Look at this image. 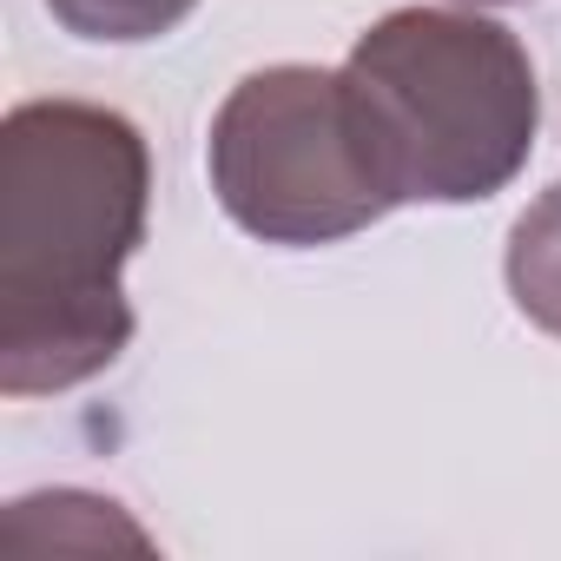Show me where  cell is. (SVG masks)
<instances>
[{
	"mask_svg": "<svg viewBox=\"0 0 561 561\" xmlns=\"http://www.w3.org/2000/svg\"><path fill=\"white\" fill-rule=\"evenodd\" d=\"M198 0H47V14L73 34V41H100V47H139L172 34Z\"/></svg>",
	"mask_w": 561,
	"mask_h": 561,
	"instance_id": "5b68a950",
	"label": "cell"
},
{
	"mask_svg": "<svg viewBox=\"0 0 561 561\" xmlns=\"http://www.w3.org/2000/svg\"><path fill=\"white\" fill-rule=\"evenodd\" d=\"M152 159L126 113L21 100L0 126V390L60 397L133 344L126 264L146 244Z\"/></svg>",
	"mask_w": 561,
	"mask_h": 561,
	"instance_id": "6da1fadb",
	"label": "cell"
},
{
	"mask_svg": "<svg viewBox=\"0 0 561 561\" xmlns=\"http://www.w3.org/2000/svg\"><path fill=\"white\" fill-rule=\"evenodd\" d=\"M502 271H508L515 311H522L535 331L561 337V185H548V192L515 218Z\"/></svg>",
	"mask_w": 561,
	"mask_h": 561,
	"instance_id": "277c9868",
	"label": "cell"
},
{
	"mask_svg": "<svg viewBox=\"0 0 561 561\" xmlns=\"http://www.w3.org/2000/svg\"><path fill=\"white\" fill-rule=\"evenodd\" d=\"M337 73L397 205L495 198L535 152L541 87L528 47L502 21L397 8L357 34Z\"/></svg>",
	"mask_w": 561,
	"mask_h": 561,
	"instance_id": "7a4b0ae2",
	"label": "cell"
},
{
	"mask_svg": "<svg viewBox=\"0 0 561 561\" xmlns=\"http://www.w3.org/2000/svg\"><path fill=\"white\" fill-rule=\"evenodd\" d=\"M469 8H508V0H469Z\"/></svg>",
	"mask_w": 561,
	"mask_h": 561,
	"instance_id": "8992f818",
	"label": "cell"
},
{
	"mask_svg": "<svg viewBox=\"0 0 561 561\" xmlns=\"http://www.w3.org/2000/svg\"><path fill=\"white\" fill-rule=\"evenodd\" d=\"M205 172L238 231L291 251L357 238L397 211L331 67L285 60L244 73L211 113Z\"/></svg>",
	"mask_w": 561,
	"mask_h": 561,
	"instance_id": "3957f363",
	"label": "cell"
}]
</instances>
